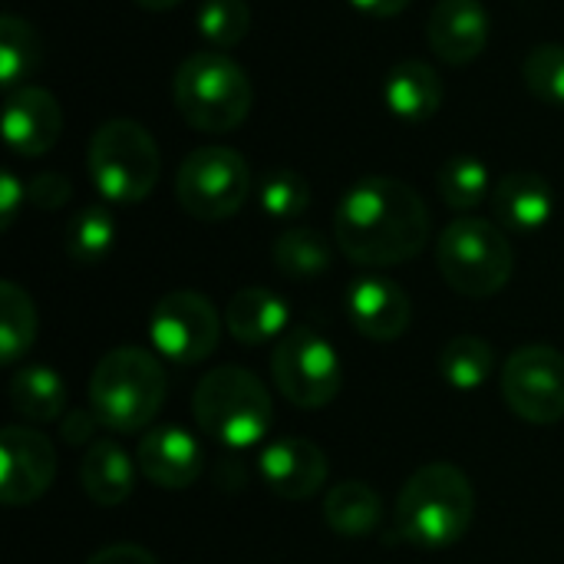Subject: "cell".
I'll list each match as a JSON object with an SVG mask.
<instances>
[{
    "label": "cell",
    "instance_id": "cell-1",
    "mask_svg": "<svg viewBox=\"0 0 564 564\" xmlns=\"http://www.w3.org/2000/svg\"><path fill=\"white\" fill-rule=\"evenodd\" d=\"M430 228L423 195L390 175L354 182L334 212L337 248L360 268H393L413 261L426 248Z\"/></svg>",
    "mask_w": 564,
    "mask_h": 564
},
{
    "label": "cell",
    "instance_id": "cell-2",
    "mask_svg": "<svg viewBox=\"0 0 564 564\" xmlns=\"http://www.w3.org/2000/svg\"><path fill=\"white\" fill-rule=\"evenodd\" d=\"M476 519V489L453 463H426L397 499V532L416 549H449Z\"/></svg>",
    "mask_w": 564,
    "mask_h": 564
},
{
    "label": "cell",
    "instance_id": "cell-3",
    "mask_svg": "<svg viewBox=\"0 0 564 564\" xmlns=\"http://www.w3.org/2000/svg\"><path fill=\"white\" fill-rule=\"evenodd\" d=\"M172 96L182 119L212 135L238 129L254 106L248 69L225 50L188 53L175 69Z\"/></svg>",
    "mask_w": 564,
    "mask_h": 564
},
{
    "label": "cell",
    "instance_id": "cell-4",
    "mask_svg": "<svg viewBox=\"0 0 564 564\" xmlns=\"http://www.w3.org/2000/svg\"><path fill=\"white\" fill-rule=\"evenodd\" d=\"M165 403V370L142 347H116L89 377V406L112 433H145Z\"/></svg>",
    "mask_w": 564,
    "mask_h": 564
},
{
    "label": "cell",
    "instance_id": "cell-5",
    "mask_svg": "<svg viewBox=\"0 0 564 564\" xmlns=\"http://www.w3.org/2000/svg\"><path fill=\"white\" fill-rule=\"evenodd\" d=\"M192 413L205 436L225 449L258 446L274 420L268 387L245 367L208 370L192 393Z\"/></svg>",
    "mask_w": 564,
    "mask_h": 564
},
{
    "label": "cell",
    "instance_id": "cell-6",
    "mask_svg": "<svg viewBox=\"0 0 564 564\" xmlns=\"http://www.w3.org/2000/svg\"><path fill=\"white\" fill-rule=\"evenodd\" d=\"M436 264L443 281L473 301L496 297L516 271V251L506 235L489 218L459 215L449 221L436 241Z\"/></svg>",
    "mask_w": 564,
    "mask_h": 564
},
{
    "label": "cell",
    "instance_id": "cell-7",
    "mask_svg": "<svg viewBox=\"0 0 564 564\" xmlns=\"http://www.w3.org/2000/svg\"><path fill=\"white\" fill-rule=\"evenodd\" d=\"M89 178L109 205H139L152 195L162 155L135 119H109L89 139Z\"/></svg>",
    "mask_w": 564,
    "mask_h": 564
},
{
    "label": "cell",
    "instance_id": "cell-8",
    "mask_svg": "<svg viewBox=\"0 0 564 564\" xmlns=\"http://www.w3.org/2000/svg\"><path fill=\"white\" fill-rule=\"evenodd\" d=\"M254 188L241 152L228 145H205L185 155L175 175V198L185 215L198 221H225L238 215Z\"/></svg>",
    "mask_w": 564,
    "mask_h": 564
},
{
    "label": "cell",
    "instance_id": "cell-9",
    "mask_svg": "<svg viewBox=\"0 0 564 564\" xmlns=\"http://www.w3.org/2000/svg\"><path fill=\"white\" fill-rule=\"evenodd\" d=\"M271 377L281 397L297 410H324L344 390V364L334 344L311 327H291L274 344Z\"/></svg>",
    "mask_w": 564,
    "mask_h": 564
},
{
    "label": "cell",
    "instance_id": "cell-10",
    "mask_svg": "<svg viewBox=\"0 0 564 564\" xmlns=\"http://www.w3.org/2000/svg\"><path fill=\"white\" fill-rule=\"evenodd\" d=\"M506 406L532 423L555 426L564 420V354L549 344H529L509 354L499 380Z\"/></svg>",
    "mask_w": 564,
    "mask_h": 564
},
{
    "label": "cell",
    "instance_id": "cell-11",
    "mask_svg": "<svg viewBox=\"0 0 564 564\" xmlns=\"http://www.w3.org/2000/svg\"><path fill=\"white\" fill-rule=\"evenodd\" d=\"M225 321L218 317L215 304L198 291H172L165 294L149 317L152 347L182 367L202 364L218 350Z\"/></svg>",
    "mask_w": 564,
    "mask_h": 564
},
{
    "label": "cell",
    "instance_id": "cell-12",
    "mask_svg": "<svg viewBox=\"0 0 564 564\" xmlns=\"http://www.w3.org/2000/svg\"><path fill=\"white\" fill-rule=\"evenodd\" d=\"M56 479V449L33 426H7L0 433V499L10 509L33 506Z\"/></svg>",
    "mask_w": 564,
    "mask_h": 564
},
{
    "label": "cell",
    "instance_id": "cell-13",
    "mask_svg": "<svg viewBox=\"0 0 564 564\" xmlns=\"http://www.w3.org/2000/svg\"><path fill=\"white\" fill-rule=\"evenodd\" d=\"M258 473L278 499L304 502V499H314L327 486L330 463L317 443L301 440V436H281L261 449Z\"/></svg>",
    "mask_w": 564,
    "mask_h": 564
},
{
    "label": "cell",
    "instance_id": "cell-14",
    "mask_svg": "<svg viewBox=\"0 0 564 564\" xmlns=\"http://www.w3.org/2000/svg\"><path fill=\"white\" fill-rule=\"evenodd\" d=\"M344 307H347L350 327L360 337L377 340V344L400 340L410 330V324H413V301H410V294L397 281L380 278V274L357 278L347 288Z\"/></svg>",
    "mask_w": 564,
    "mask_h": 564
},
{
    "label": "cell",
    "instance_id": "cell-15",
    "mask_svg": "<svg viewBox=\"0 0 564 564\" xmlns=\"http://www.w3.org/2000/svg\"><path fill=\"white\" fill-rule=\"evenodd\" d=\"M63 132V109L56 96L43 86H20L7 93L3 102V139L10 152L23 159L46 155Z\"/></svg>",
    "mask_w": 564,
    "mask_h": 564
},
{
    "label": "cell",
    "instance_id": "cell-16",
    "mask_svg": "<svg viewBox=\"0 0 564 564\" xmlns=\"http://www.w3.org/2000/svg\"><path fill=\"white\" fill-rule=\"evenodd\" d=\"M135 466L142 476L159 489H188L205 473V449L202 443L178 430V426H155L139 436L135 446Z\"/></svg>",
    "mask_w": 564,
    "mask_h": 564
},
{
    "label": "cell",
    "instance_id": "cell-17",
    "mask_svg": "<svg viewBox=\"0 0 564 564\" xmlns=\"http://www.w3.org/2000/svg\"><path fill=\"white\" fill-rule=\"evenodd\" d=\"M426 40L449 66L479 59L489 46V13L482 0H440L426 20Z\"/></svg>",
    "mask_w": 564,
    "mask_h": 564
},
{
    "label": "cell",
    "instance_id": "cell-18",
    "mask_svg": "<svg viewBox=\"0 0 564 564\" xmlns=\"http://www.w3.org/2000/svg\"><path fill=\"white\" fill-rule=\"evenodd\" d=\"M492 212L509 231H542L555 215V188L539 172H509L492 188Z\"/></svg>",
    "mask_w": 564,
    "mask_h": 564
},
{
    "label": "cell",
    "instance_id": "cell-19",
    "mask_svg": "<svg viewBox=\"0 0 564 564\" xmlns=\"http://www.w3.org/2000/svg\"><path fill=\"white\" fill-rule=\"evenodd\" d=\"M446 86L443 76L426 59H400L383 83V102L390 116L406 126H420L433 119L443 106Z\"/></svg>",
    "mask_w": 564,
    "mask_h": 564
},
{
    "label": "cell",
    "instance_id": "cell-20",
    "mask_svg": "<svg viewBox=\"0 0 564 564\" xmlns=\"http://www.w3.org/2000/svg\"><path fill=\"white\" fill-rule=\"evenodd\" d=\"M288 324H291V307L284 304L281 294L268 288H245L225 307V330L245 347L281 340L291 330Z\"/></svg>",
    "mask_w": 564,
    "mask_h": 564
},
{
    "label": "cell",
    "instance_id": "cell-21",
    "mask_svg": "<svg viewBox=\"0 0 564 564\" xmlns=\"http://www.w3.org/2000/svg\"><path fill=\"white\" fill-rule=\"evenodd\" d=\"M79 489L102 509L122 506L135 489V466L112 440H96L79 459Z\"/></svg>",
    "mask_w": 564,
    "mask_h": 564
},
{
    "label": "cell",
    "instance_id": "cell-22",
    "mask_svg": "<svg viewBox=\"0 0 564 564\" xmlns=\"http://www.w3.org/2000/svg\"><path fill=\"white\" fill-rule=\"evenodd\" d=\"M324 522L340 539H367L383 522V499L367 482H337L324 496Z\"/></svg>",
    "mask_w": 564,
    "mask_h": 564
},
{
    "label": "cell",
    "instance_id": "cell-23",
    "mask_svg": "<svg viewBox=\"0 0 564 564\" xmlns=\"http://www.w3.org/2000/svg\"><path fill=\"white\" fill-rule=\"evenodd\" d=\"M7 393H10V406L26 423H53V420H59L63 410H66V400H69L63 377L56 370H50V367H40V364L20 367L10 377Z\"/></svg>",
    "mask_w": 564,
    "mask_h": 564
},
{
    "label": "cell",
    "instance_id": "cell-24",
    "mask_svg": "<svg viewBox=\"0 0 564 564\" xmlns=\"http://www.w3.org/2000/svg\"><path fill=\"white\" fill-rule=\"evenodd\" d=\"M271 258H274V268L284 278L314 281V278H324L330 271L334 248L314 228H288L284 235H278V241L271 248Z\"/></svg>",
    "mask_w": 564,
    "mask_h": 564
},
{
    "label": "cell",
    "instance_id": "cell-25",
    "mask_svg": "<svg viewBox=\"0 0 564 564\" xmlns=\"http://www.w3.org/2000/svg\"><path fill=\"white\" fill-rule=\"evenodd\" d=\"M43 63V40L30 20L3 13L0 17V83L3 89H20Z\"/></svg>",
    "mask_w": 564,
    "mask_h": 564
},
{
    "label": "cell",
    "instance_id": "cell-26",
    "mask_svg": "<svg viewBox=\"0 0 564 564\" xmlns=\"http://www.w3.org/2000/svg\"><path fill=\"white\" fill-rule=\"evenodd\" d=\"M40 330V317L33 307V297L13 284L3 281L0 284V364H17L36 340Z\"/></svg>",
    "mask_w": 564,
    "mask_h": 564
},
{
    "label": "cell",
    "instance_id": "cell-27",
    "mask_svg": "<svg viewBox=\"0 0 564 564\" xmlns=\"http://www.w3.org/2000/svg\"><path fill=\"white\" fill-rule=\"evenodd\" d=\"M496 370V350L489 340L476 334H459L453 337L443 354H440V373L453 390H479Z\"/></svg>",
    "mask_w": 564,
    "mask_h": 564
},
{
    "label": "cell",
    "instance_id": "cell-28",
    "mask_svg": "<svg viewBox=\"0 0 564 564\" xmlns=\"http://www.w3.org/2000/svg\"><path fill=\"white\" fill-rule=\"evenodd\" d=\"M492 175L479 155H453L440 169V195L453 212H473L486 198H492Z\"/></svg>",
    "mask_w": 564,
    "mask_h": 564
},
{
    "label": "cell",
    "instance_id": "cell-29",
    "mask_svg": "<svg viewBox=\"0 0 564 564\" xmlns=\"http://www.w3.org/2000/svg\"><path fill=\"white\" fill-rule=\"evenodd\" d=\"M66 254L76 264H99L116 245V218L106 205H86L66 221Z\"/></svg>",
    "mask_w": 564,
    "mask_h": 564
},
{
    "label": "cell",
    "instance_id": "cell-30",
    "mask_svg": "<svg viewBox=\"0 0 564 564\" xmlns=\"http://www.w3.org/2000/svg\"><path fill=\"white\" fill-rule=\"evenodd\" d=\"M198 36L208 43V50H231L238 46L251 30V7L248 0H202L198 7Z\"/></svg>",
    "mask_w": 564,
    "mask_h": 564
},
{
    "label": "cell",
    "instance_id": "cell-31",
    "mask_svg": "<svg viewBox=\"0 0 564 564\" xmlns=\"http://www.w3.org/2000/svg\"><path fill=\"white\" fill-rule=\"evenodd\" d=\"M258 205L274 221H294L311 208V182L294 169H271L258 182Z\"/></svg>",
    "mask_w": 564,
    "mask_h": 564
},
{
    "label": "cell",
    "instance_id": "cell-32",
    "mask_svg": "<svg viewBox=\"0 0 564 564\" xmlns=\"http://www.w3.org/2000/svg\"><path fill=\"white\" fill-rule=\"evenodd\" d=\"M525 86L535 99L564 106V43H539L522 59Z\"/></svg>",
    "mask_w": 564,
    "mask_h": 564
},
{
    "label": "cell",
    "instance_id": "cell-33",
    "mask_svg": "<svg viewBox=\"0 0 564 564\" xmlns=\"http://www.w3.org/2000/svg\"><path fill=\"white\" fill-rule=\"evenodd\" d=\"M69 195H73V185H69V178H66L63 172H40V175H33L30 185H26L30 205L43 208V212L63 208V205L69 202Z\"/></svg>",
    "mask_w": 564,
    "mask_h": 564
},
{
    "label": "cell",
    "instance_id": "cell-34",
    "mask_svg": "<svg viewBox=\"0 0 564 564\" xmlns=\"http://www.w3.org/2000/svg\"><path fill=\"white\" fill-rule=\"evenodd\" d=\"M96 426H102L99 423V416L89 410H76V413H66L63 416V423H59V433H63V440L69 443V446H93L96 440Z\"/></svg>",
    "mask_w": 564,
    "mask_h": 564
},
{
    "label": "cell",
    "instance_id": "cell-35",
    "mask_svg": "<svg viewBox=\"0 0 564 564\" xmlns=\"http://www.w3.org/2000/svg\"><path fill=\"white\" fill-rule=\"evenodd\" d=\"M86 564H159V558L142 549V545H132V542H116V545H106L99 549Z\"/></svg>",
    "mask_w": 564,
    "mask_h": 564
},
{
    "label": "cell",
    "instance_id": "cell-36",
    "mask_svg": "<svg viewBox=\"0 0 564 564\" xmlns=\"http://www.w3.org/2000/svg\"><path fill=\"white\" fill-rule=\"evenodd\" d=\"M26 198V185H20V178L7 169L0 175V225L10 228L17 212H20V202Z\"/></svg>",
    "mask_w": 564,
    "mask_h": 564
},
{
    "label": "cell",
    "instance_id": "cell-37",
    "mask_svg": "<svg viewBox=\"0 0 564 564\" xmlns=\"http://www.w3.org/2000/svg\"><path fill=\"white\" fill-rule=\"evenodd\" d=\"M350 7H357L360 13H367V17H380V20H387V17H397V13H403L406 7H410V0H347Z\"/></svg>",
    "mask_w": 564,
    "mask_h": 564
},
{
    "label": "cell",
    "instance_id": "cell-38",
    "mask_svg": "<svg viewBox=\"0 0 564 564\" xmlns=\"http://www.w3.org/2000/svg\"><path fill=\"white\" fill-rule=\"evenodd\" d=\"M132 3H139L142 10H152V13H162V10H172V7H178L182 0H132Z\"/></svg>",
    "mask_w": 564,
    "mask_h": 564
}]
</instances>
